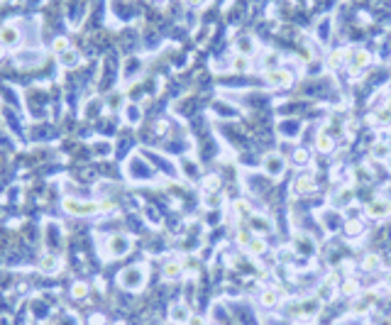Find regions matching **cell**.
Listing matches in <instances>:
<instances>
[{"label": "cell", "mask_w": 391, "mask_h": 325, "mask_svg": "<svg viewBox=\"0 0 391 325\" xmlns=\"http://www.w3.org/2000/svg\"><path fill=\"white\" fill-rule=\"evenodd\" d=\"M260 303L264 308H274V306L279 303V291H276V289H264L260 296Z\"/></svg>", "instance_id": "obj_11"}, {"label": "cell", "mask_w": 391, "mask_h": 325, "mask_svg": "<svg viewBox=\"0 0 391 325\" xmlns=\"http://www.w3.org/2000/svg\"><path fill=\"white\" fill-rule=\"evenodd\" d=\"M189 318H191V311L184 303H179V306L171 308V321L174 323H189Z\"/></svg>", "instance_id": "obj_14"}, {"label": "cell", "mask_w": 391, "mask_h": 325, "mask_svg": "<svg viewBox=\"0 0 391 325\" xmlns=\"http://www.w3.org/2000/svg\"><path fill=\"white\" fill-rule=\"evenodd\" d=\"M59 64L64 66V68L78 66V64H81V54H78V52H73V49H68V52H64V54H59Z\"/></svg>", "instance_id": "obj_13"}, {"label": "cell", "mask_w": 391, "mask_h": 325, "mask_svg": "<svg viewBox=\"0 0 391 325\" xmlns=\"http://www.w3.org/2000/svg\"><path fill=\"white\" fill-rule=\"evenodd\" d=\"M367 213H369L372 218L382 220V218H387V215H391V203H389V200H374V203H369Z\"/></svg>", "instance_id": "obj_7"}, {"label": "cell", "mask_w": 391, "mask_h": 325, "mask_svg": "<svg viewBox=\"0 0 391 325\" xmlns=\"http://www.w3.org/2000/svg\"><path fill=\"white\" fill-rule=\"evenodd\" d=\"M132 247V237L130 235H113L110 240H108V245H105V255L108 257H123V255H128Z\"/></svg>", "instance_id": "obj_3"}, {"label": "cell", "mask_w": 391, "mask_h": 325, "mask_svg": "<svg viewBox=\"0 0 391 325\" xmlns=\"http://www.w3.org/2000/svg\"><path fill=\"white\" fill-rule=\"evenodd\" d=\"M22 42V34H20V30L15 27V25H2L0 27V44H5V47H17Z\"/></svg>", "instance_id": "obj_4"}, {"label": "cell", "mask_w": 391, "mask_h": 325, "mask_svg": "<svg viewBox=\"0 0 391 325\" xmlns=\"http://www.w3.org/2000/svg\"><path fill=\"white\" fill-rule=\"evenodd\" d=\"M276 62H279V59H276L274 54H269V57H266V64H276Z\"/></svg>", "instance_id": "obj_34"}, {"label": "cell", "mask_w": 391, "mask_h": 325, "mask_svg": "<svg viewBox=\"0 0 391 325\" xmlns=\"http://www.w3.org/2000/svg\"><path fill=\"white\" fill-rule=\"evenodd\" d=\"M362 230H364V228H362V223H357V220H350V223H347V235H350V237L362 235Z\"/></svg>", "instance_id": "obj_25"}, {"label": "cell", "mask_w": 391, "mask_h": 325, "mask_svg": "<svg viewBox=\"0 0 391 325\" xmlns=\"http://www.w3.org/2000/svg\"><path fill=\"white\" fill-rule=\"evenodd\" d=\"M118 281H120V286L128 289V291H139V289L144 286V281H147V269H144V266H137V264H134V266H128V269L120 271Z\"/></svg>", "instance_id": "obj_1"}, {"label": "cell", "mask_w": 391, "mask_h": 325, "mask_svg": "<svg viewBox=\"0 0 391 325\" xmlns=\"http://www.w3.org/2000/svg\"><path fill=\"white\" fill-rule=\"evenodd\" d=\"M247 247H250L252 255H264V252H266V242H264V240H257V237H255Z\"/></svg>", "instance_id": "obj_22"}, {"label": "cell", "mask_w": 391, "mask_h": 325, "mask_svg": "<svg viewBox=\"0 0 391 325\" xmlns=\"http://www.w3.org/2000/svg\"><path fill=\"white\" fill-rule=\"evenodd\" d=\"M62 205L71 215H93V213H100V210L110 208V203H81L76 198H64Z\"/></svg>", "instance_id": "obj_2"}, {"label": "cell", "mask_w": 391, "mask_h": 325, "mask_svg": "<svg viewBox=\"0 0 391 325\" xmlns=\"http://www.w3.org/2000/svg\"><path fill=\"white\" fill-rule=\"evenodd\" d=\"M342 59H345L342 52H332V54L327 57V68H337V66L342 64Z\"/></svg>", "instance_id": "obj_26"}, {"label": "cell", "mask_w": 391, "mask_h": 325, "mask_svg": "<svg viewBox=\"0 0 391 325\" xmlns=\"http://www.w3.org/2000/svg\"><path fill=\"white\" fill-rule=\"evenodd\" d=\"M379 264H382L379 257H377L374 252H369V255L362 260V269H364V271H377V269H379Z\"/></svg>", "instance_id": "obj_17"}, {"label": "cell", "mask_w": 391, "mask_h": 325, "mask_svg": "<svg viewBox=\"0 0 391 325\" xmlns=\"http://www.w3.org/2000/svg\"><path fill=\"white\" fill-rule=\"evenodd\" d=\"M340 291H342V296H357V293H359V284H357L355 279H347Z\"/></svg>", "instance_id": "obj_18"}, {"label": "cell", "mask_w": 391, "mask_h": 325, "mask_svg": "<svg viewBox=\"0 0 391 325\" xmlns=\"http://www.w3.org/2000/svg\"><path fill=\"white\" fill-rule=\"evenodd\" d=\"M389 166H391V159H389Z\"/></svg>", "instance_id": "obj_38"}, {"label": "cell", "mask_w": 391, "mask_h": 325, "mask_svg": "<svg viewBox=\"0 0 391 325\" xmlns=\"http://www.w3.org/2000/svg\"><path fill=\"white\" fill-rule=\"evenodd\" d=\"M332 325H347V323H342V321H340V323H332Z\"/></svg>", "instance_id": "obj_37"}, {"label": "cell", "mask_w": 391, "mask_h": 325, "mask_svg": "<svg viewBox=\"0 0 391 325\" xmlns=\"http://www.w3.org/2000/svg\"><path fill=\"white\" fill-rule=\"evenodd\" d=\"M235 210H237V215H242V218H252V210H250V203H247V200H237V203H235Z\"/></svg>", "instance_id": "obj_24"}, {"label": "cell", "mask_w": 391, "mask_h": 325, "mask_svg": "<svg viewBox=\"0 0 391 325\" xmlns=\"http://www.w3.org/2000/svg\"><path fill=\"white\" fill-rule=\"evenodd\" d=\"M252 240H255V237H252V235H250L247 230H242V232L237 235V242H240V245H245V247H247V245H250Z\"/></svg>", "instance_id": "obj_30"}, {"label": "cell", "mask_w": 391, "mask_h": 325, "mask_svg": "<svg viewBox=\"0 0 391 325\" xmlns=\"http://www.w3.org/2000/svg\"><path fill=\"white\" fill-rule=\"evenodd\" d=\"M213 325H218V323H213Z\"/></svg>", "instance_id": "obj_39"}, {"label": "cell", "mask_w": 391, "mask_h": 325, "mask_svg": "<svg viewBox=\"0 0 391 325\" xmlns=\"http://www.w3.org/2000/svg\"><path fill=\"white\" fill-rule=\"evenodd\" d=\"M52 49H54V54L59 57V54H64V52H68V39H66L64 34L62 37H57L54 39V44H52Z\"/></svg>", "instance_id": "obj_21"}, {"label": "cell", "mask_w": 391, "mask_h": 325, "mask_svg": "<svg viewBox=\"0 0 391 325\" xmlns=\"http://www.w3.org/2000/svg\"><path fill=\"white\" fill-rule=\"evenodd\" d=\"M264 171H266L269 176H279V174L284 171V157L276 154V152L266 154V157H264Z\"/></svg>", "instance_id": "obj_5"}, {"label": "cell", "mask_w": 391, "mask_h": 325, "mask_svg": "<svg viewBox=\"0 0 391 325\" xmlns=\"http://www.w3.org/2000/svg\"><path fill=\"white\" fill-rule=\"evenodd\" d=\"M250 223H252V230H257V232H269L271 230V220L264 218V215H252Z\"/></svg>", "instance_id": "obj_15"}, {"label": "cell", "mask_w": 391, "mask_h": 325, "mask_svg": "<svg viewBox=\"0 0 391 325\" xmlns=\"http://www.w3.org/2000/svg\"><path fill=\"white\" fill-rule=\"evenodd\" d=\"M232 68H235V71H247V68H250V62H247L245 57H237V59L232 62Z\"/></svg>", "instance_id": "obj_28"}, {"label": "cell", "mask_w": 391, "mask_h": 325, "mask_svg": "<svg viewBox=\"0 0 391 325\" xmlns=\"http://www.w3.org/2000/svg\"><path fill=\"white\" fill-rule=\"evenodd\" d=\"M186 325H205V318H203V316H198V313H191V318H189V323Z\"/></svg>", "instance_id": "obj_31"}, {"label": "cell", "mask_w": 391, "mask_h": 325, "mask_svg": "<svg viewBox=\"0 0 391 325\" xmlns=\"http://www.w3.org/2000/svg\"><path fill=\"white\" fill-rule=\"evenodd\" d=\"M39 269H42L44 274H54V271L62 269V260H59L57 255H42V257H39Z\"/></svg>", "instance_id": "obj_8"}, {"label": "cell", "mask_w": 391, "mask_h": 325, "mask_svg": "<svg viewBox=\"0 0 391 325\" xmlns=\"http://www.w3.org/2000/svg\"><path fill=\"white\" fill-rule=\"evenodd\" d=\"M5 57V44H0V59Z\"/></svg>", "instance_id": "obj_36"}, {"label": "cell", "mask_w": 391, "mask_h": 325, "mask_svg": "<svg viewBox=\"0 0 391 325\" xmlns=\"http://www.w3.org/2000/svg\"><path fill=\"white\" fill-rule=\"evenodd\" d=\"M71 296H73V298H78V301H81V298H86V296H88V284L76 281V284L71 286Z\"/></svg>", "instance_id": "obj_19"}, {"label": "cell", "mask_w": 391, "mask_h": 325, "mask_svg": "<svg viewBox=\"0 0 391 325\" xmlns=\"http://www.w3.org/2000/svg\"><path fill=\"white\" fill-rule=\"evenodd\" d=\"M162 276H164L166 281H176V279H181V276H184V264H181V261H169V264H164Z\"/></svg>", "instance_id": "obj_9"}, {"label": "cell", "mask_w": 391, "mask_h": 325, "mask_svg": "<svg viewBox=\"0 0 391 325\" xmlns=\"http://www.w3.org/2000/svg\"><path fill=\"white\" fill-rule=\"evenodd\" d=\"M186 2H189V5H194V7H196V5H200L203 0H186Z\"/></svg>", "instance_id": "obj_35"}, {"label": "cell", "mask_w": 391, "mask_h": 325, "mask_svg": "<svg viewBox=\"0 0 391 325\" xmlns=\"http://www.w3.org/2000/svg\"><path fill=\"white\" fill-rule=\"evenodd\" d=\"M313 189H316L313 176H301V179L293 181V191H296V194H311Z\"/></svg>", "instance_id": "obj_10"}, {"label": "cell", "mask_w": 391, "mask_h": 325, "mask_svg": "<svg viewBox=\"0 0 391 325\" xmlns=\"http://www.w3.org/2000/svg\"><path fill=\"white\" fill-rule=\"evenodd\" d=\"M118 105H120V96H113L110 98V108H118Z\"/></svg>", "instance_id": "obj_33"}, {"label": "cell", "mask_w": 391, "mask_h": 325, "mask_svg": "<svg viewBox=\"0 0 391 325\" xmlns=\"http://www.w3.org/2000/svg\"><path fill=\"white\" fill-rule=\"evenodd\" d=\"M266 78L271 86H289L291 83V73L284 71V68H269L266 71Z\"/></svg>", "instance_id": "obj_6"}, {"label": "cell", "mask_w": 391, "mask_h": 325, "mask_svg": "<svg viewBox=\"0 0 391 325\" xmlns=\"http://www.w3.org/2000/svg\"><path fill=\"white\" fill-rule=\"evenodd\" d=\"M352 68H359V66H367L372 62V57H369V52H357V54H352Z\"/></svg>", "instance_id": "obj_20"}, {"label": "cell", "mask_w": 391, "mask_h": 325, "mask_svg": "<svg viewBox=\"0 0 391 325\" xmlns=\"http://www.w3.org/2000/svg\"><path fill=\"white\" fill-rule=\"evenodd\" d=\"M374 154H377V157H387V154H389V147H387V144H377V147H374Z\"/></svg>", "instance_id": "obj_32"}, {"label": "cell", "mask_w": 391, "mask_h": 325, "mask_svg": "<svg viewBox=\"0 0 391 325\" xmlns=\"http://www.w3.org/2000/svg\"><path fill=\"white\" fill-rule=\"evenodd\" d=\"M125 118H128V123H130V125H134V123H139V120H142V113H139V108H137V105H128V115H125Z\"/></svg>", "instance_id": "obj_23"}, {"label": "cell", "mask_w": 391, "mask_h": 325, "mask_svg": "<svg viewBox=\"0 0 391 325\" xmlns=\"http://www.w3.org/2000/svg\"><path fill=\"white\" fill-rule=\"evenodd\" d=\"M42 62V52H25V54H17L15 57V64L17 66H30Z\"/></svg>", "instance_id": "obj_12"}, {"label": "cell", "mask_w": 391, "mask_h": 325, "mask_svg": "<svg viewBox=\"0 0 391 325\" xmlns=\"http://www.w3.org/2000/svg\"><path fill=\"white\" fill-rule=\"evenodd\" d=\"M293 162H296V164H306V162H308V154H306L303 149H296V152H293Z\"/></svg>", "instance_id": "obj_29"}, {"label": "cell", "mask_w": 391, "mask_h": 325, "mask_svg": "<svg viewBox=\"0 0 391 325\" xmlns=\"http://www.w3.org/2000/svg\"><path fill=\"white\" fill-rule=\"evenodd\" d=\"M316 147H318V152H323V154H327V152H332L335 142H332V137H327L326 132H321V134L316 137Z\"/></svg>", "instance_id": "obj_16"}, {"label": "cell", "mask_w": 391, "mask_h": 325, "mask_svg": "<svg viewBox=\"0 0 391 325\" xmlns=\"http://www.w3.org/2000/svg\"><path fill=\"white\" fill-rule=\"evenodd\" d=\"M93 149H96V154H100V157H108L113 147H110V142H96V144H93Z\"/></svg>", "instance_id": "obj_27"}]
</instances>
